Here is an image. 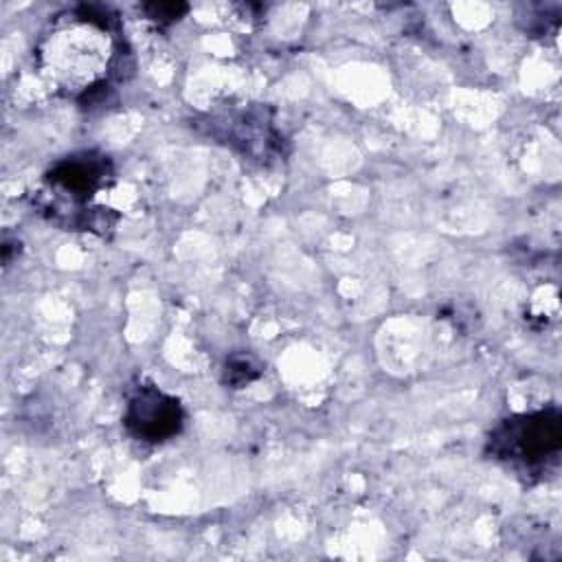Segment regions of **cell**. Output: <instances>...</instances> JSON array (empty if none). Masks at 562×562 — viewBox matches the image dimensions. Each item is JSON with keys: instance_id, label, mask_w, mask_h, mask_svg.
Here are the masks:
<instances>
[{"instance_id": "1", "label": "cell", "mask_w": 562, "mask_h": 562, "mask_svg": "<svg viewBox=\"0 0 562 562\" xmlns=\"http://www.w3.org/2000/svg\"><path fill=\"white\" fill-rule=\"evenodd\" d=\"M116 57V37L108 9L81 4L42 37L37 61L46 77L64 92L97 90Z\"/></svg>"}, {"instance_id": "2", "label": "cell", "mask_w": 562, "mask_h": 562, "mask_svg": "<svg viewBox=\"0 0 562 562\" xmlns=\"http://www.w3.org/2000/svg\"><path fill=\"white\" fill-rule=\"evenodd\" d=\"M112 176V162L103 154L81 151L66 156L44 176L37 204L55 222L105 235L116 217L110 209H92L90 202L110 184Z\"/></svg>"}, {"instance_id": "3", "label": "cell", "mask_w": 562, "mask_h": 562, "mask_svg": "<svg viewBox=\"0 0 562 562\" xmlns=\"http://www.w3.org/2000/svg\"><path fill=\"white\" fill-rule=\"evenodd\" d=\"M562 448V415L542 408L503 419L487 437V452L518 470L544 468Z\"/></svg>"}, {"instance_id": "4", "label": "cell", "mask_w": 562, "mask_h": 562, "mask_svg": "<svg viewBox=\"0 0 562 562\" xmlns=\"http://www.w3.org/2000/svg\"><path fill=\"white\" fill-rule=\"evenodd\" d=\"M123 424L138 441L162 443L182 430L184 411L176 397L160 389L138 386L127 402Z\"/></svg>"}, {"instance_id": "5", "label": "cell", "mask_w": 562, "mask_h": 562, "mask_svg": "<svg viewBox=\"0 0 562 562\" xmlns=\"http://www.w3.org/2000/svg\"><path fill=\"white\" fill-rule=\"evenodd\" d=\"M228 140L244 154L259 156L263 160L270 158L279 145V136L261 110L244 112L233 119V123H228Z\"/></svg>"}, {"instance_id": "6", "label": "cell", "mask_w": 562, "mask_h": 562, "mask_svg": "<svg viewBox=\"0 0 562 562\" xmlns=\"http://www.w3.org/2000/svg\"><path fill=\"white\" fill-rule=\"evenodd\" d=\"M261 373V364L250 353H235L224 364V382L233 389H241L257 380Z\"/></svg>"}, {"instance_id": "7", "label": "cell", "mask_w": 562, "mask_h": 562, "mask_svg": "<svg viewBox=\"0 0 562 562\" xmlns=\"http://www.w3.org/2000/svg\"><path fill=\"white\" fill-rule=\"evenodd\" d=\"M143 11L147 13L149 20L158 24H171L180 20L189 11V7L184 2H151V4H145Z\"/></svg>"}]
</instances>
